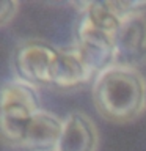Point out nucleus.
Returning <instances> with one entry per match:
<instances>
[{
    "label": "nucleus",
    "mask_w": 146,
    "mask_h": 151,
    "mask_svg": "<svg viewBox=\"0 0 146 151\" xmlns=\"http://www.w3.org/2000/svg\"><path fill=\"white\" fill-rule=\"evenodd\" d=\"M93 101L105 120L132 121L145 112V77L138 69L115 65L94 77Z\"/></svg>",
    "instance_id": "nucleus-1"
},
{
    "label": "nucleus",
    "mask_w": 146,
    "mask_h": 151,
    "mask_svg": "<svg viewBox=\"0 0 146 151\" xmlns=\"http://www.w3.org/2000/svg\"><path fill=\"white\" fill-rule=\"evenodd\" d=\"M60 47L44 40H25L13 49L11 69L16 79L38 87V85H52L50 74Z\"/></svg>",
    "instance_id": "nucleus-2"
},
{
    "label": "nucleus",
    "mask_w": 146,
    "mask_h": 151,
    "mask_svg": "<svg viewBox=\"0 0 146 151\" xmlns=\"http://www.w3.org/2000/svg\"><path fill=\"white\" fill-rule=\"evenodd\" d=\"M74 47L96 76L116 65L113 35L96 28L85 14H80V19L75 24Z\"/></svg>",
    "instance_id": "nucleus-3"
},
{
    "label": "nucleus",
    "mask_w": 146,
    "mask_h": 151,
    "mask_svg": "<svg viewBox=\"0 0 146 151\" xmlns=\"http://www.w3.org/2000/svg\"><path fill=\"white\" fill-rule=\"evenodd\" d=\"M116 49V65L138 69L146 63V17L127 19L113 35Z\"/></svg>",
    "instance_id": "nucleus-4"
},
{
    "label": "nucleus",
    "mask_w": 146,
    "mask_h": 151,
    "mask_svg": "<svg viewBox=\"0 0 146 151\" xmlns=\"http://www.w3.org/2000/svg\"><path fill=\"white\" fill-rule=\"evenodd\" d=\"M93 76H96L89 69V66L82 60L77 49L72 46L60 47L58 57H57L54 66H52L50 87L60 90H72L83 87L91 80Z\"/></svg>",
    "instance_id": "nucleus-5"
},
{
    "label": "nucleus",
    "mask_w": 146,
    "mask_h": 151,
    "mask_svg": "<svg viewBox=\"0 0 146 151\" xmlns=\"http://www.w3.org/2000/svg\"><path fill=\"white\" fill-rule=\"evenodd\" d=\"M99 135L96 124L83 112H71L63 120L57 151H96Z\"/></svg>",
    "instance_id": "nucleus-6"
},
{
    "label": "nucleus",
    "mask_w": 146,
    "mask_h": 151,
    "mask_svg": "<svg viewBox=\"0 0 146 151\" xmlns=\"http://www.w3.org/2000/svg\"><path fill=\"white\" fill-rule=\"evenodd\" d=\"M61 131L63 120L41 109L33 115L28 124L22 148L27 151H57Z\"/></svg>",
    "instance_id": "nucleus-7"
},
{
    "label": "nucleus",
    "mask_w": 146,
    "mask_h": 151,
    "mask_svg": "<svg viewBox=\"0 0 146 151\" xmlns=\"http://www.w3.org/2000/svg\"><path fill=\"white\" fill-rule=\"evenodd\" d=\"M35 113L36 112L33 109L22 106V104H2L0 127H2V139L5 143L22 148L28 124Z\"/></svg>",
    "instance_id": "nucleus-8"
},
{
    "label": "nucleus",
    "mask_w": 146,
    "mask_h": 151,
    "mask_svg": "<svg viewBox=\"0 0 146 151\" xmlns=\"http://www.w3.org/2000/svg\"><path fill=\"white\" fill-rule=\"evenodd\" d=\"M77 6L80 8L79 13L85 14L94 27L110 35H115L122 24V19L116 13L113 2H85L77 3Z\"/></svg>",
    "instance_id": "nucleus-9"
},
{
    "label": "nucleus",
    "mask_w": 146,
    "mask_h": 151,
    "mask_svg": "<svg viewBox=\"0 0 146 151\" xmlns=\"http://www.w3.org/2000/svg\"><path fill=\"white\" fill-rule=\"evenodd\" d=\"M2 104L13 102V104H22L33 109L35 112H39V96H38L36 87L24 82L19 79H9L3 83L2 87V98H0Z\"/></svg>",
    "instance_id": "nucleus-10"
},
{
    "label": "nucleus",
    "mask_w": 146,
    "mask_h": 151,
    "mask_svg": "<svg viewBox=\"0 0 146 151\" xmlns=\"http://www.w3.org/2000/svg\"><path fill=\"white\" fill-rule=\"evenodd\" d=\"M113 6L122 19V22L146 14V0H121V2L113 0Z\"/></svg>",
    "instance_id": "nucleus-11"
},
{
    "label": "nucleus",
    "mask_w": 146,
    "mask_h": 151,
    "mask_svg": "<svg viewBox=\"0 0 146 151\" xmlns=\"http://www.w3.org/2000/svg\"><path fill=\"white\" fill-rule=\"evenodd\" d=\"M17 9L19 3L16 0H2L0 2V25H8V22L13 21V17L16 16Z\"/></svg>",
    "instance_id": "nucleus-12"
},
{
    "label": "nucleus",
    "mask_w": 146,
    "mask_h": 151,
    "mask_svg": "<svg viewBox=\"0 0 146 151\" xmlns=\"http://www.w3.org/2000/svg\"><path fill=\"white\" fill-rule=\"evenodd\" d=\"M145 112H146V79H145Z\"/></svg>",
    "instance_id": "nucleus-13"
}]
</instances>
